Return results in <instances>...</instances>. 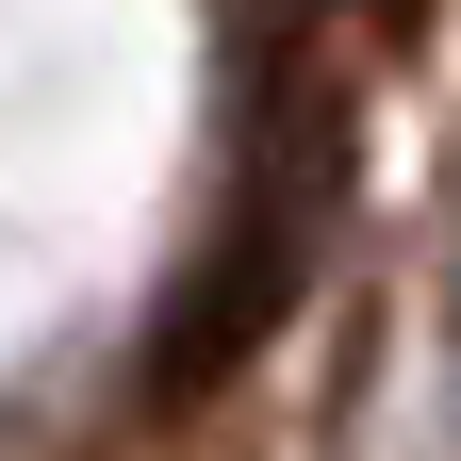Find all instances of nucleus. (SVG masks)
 Listing matches in <instances>:
<instances>
[{
  "label": "nucleus",
  "instance_id": "obj_1",
  "mask_svg": "<svg viewBox=\"0 0 461 461\" xmlns=\"http://www.w3.org/2000/svg\"><path fill=\"white\" fill-rule=\"evenodd\" d=\"M313 230H330V132H313V149H297V132H264V149H248V182H230V214H214V248H198V280L149 313V412H198V395L248 363L280 313H297Z\"/></svg>",
  "mask_w": 461,
  "mask_h": 461
},
{
  "label": "nucleus",
  "instance_id": "obj_2",
  "mask_svg": "<svg viewBox=\"0 0 461 461\" xmlns=\"http://www.w3.org/2000/svg\"><path fill=\"white\" fill-rule=\"evenodd\" d=\"M379 17H395V33H412V17H429V0H379Z\"/></svg>",
  "mask_w": 461,
  "mask_h": 461
}]
</instances>
